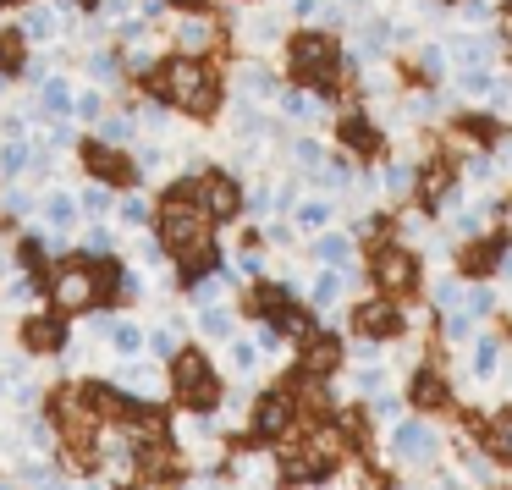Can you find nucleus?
Here are the masks:
<instances>
[{
  "label": "nucleus",
  "instance_id": "f257e3e1",
  "mask_svg": "<svg viewBox=\"0 0 512 490\" xmlns=\"http://www.w3.org/2000/svg\"><path fill=\"white\" fill-rule=\"evenodd\" d=\"M166 94L182 105V111H193V116H210L215 100H221L215 78L199 67V61H171V67H166Z\"/></svg>",
  "mask_w": 512,
  "mask_h": 490
},
{
  "label": "nucleus",
  "instance_id": "f03ea898",
  "mask_svg": "<svg viewBox=\"0 0 512 490\" xmlns=\"http://www.w3.org/2000/svg\"><path fill=\"white\" fill-rule=\"evenodd\" d=\"M287 67L298 72L303 83H331L336 78V67H342V56H336V45L325 34H298L292 39V50H287Z\"/></svg>",
  "mask_w": 512,
  "mask_h": 490
},
{
  "label": "nucleus",
  "instance_id": "7ed1b4c3",
  "mask_svg": "<svg viewBox=\"0 0 512 490\" xmlns=\"http://www.w3.org/2000/svg\"><path fill=\"white\" fill-rule=\"evenodd\" d=\"M177 397L188 402V408H215V402H221V380H215L210 358H199V353L177 358Z\"/></svg>",
  "mask_w": 512,
  "mask_h": 490
},
{
  "label": "nucleus",
  "instance_id": "20e7f679",
  "mask_svg": "<svg viewBox=\"0 0 512 490\" xmlns=\"http://www.w3.org/2000/svg\"><path fill=\"white\" fill-rule=\"evenodd\" d=\"M375 287L391 292V298H397V292H408V287H419V259H413L408 248L386 243L375 254Z\"/></svg>",
  "mask_w": 512,
  "mask_h": 490
},
{
  "label": "nucleus",
  "instance_id": "39448f33",
  "mask_svg": "<svg viewBox=\"0 0 512 490\" xmlns=\"http://www.w3.org/2000/svg\"><path fill=\"white\" fill-rule=\"evenodd\" d=\"M402 325H408V320H402V309L391 298H369V303H358V309H353V331L369 336V342H386V336L402 331Z\"/></svg>",
  "mask_w": 512,
  "mask_h": 490
},
{
  "label": "nucleus",
  "instance_id": "423d86ee",
  "mask_svg": "<svg viewBox=\"0 0 512 490\" xmlns=\"http://www.w3.org/2000/svg\"><path fill=\"white\" fill-rule=\"evenodd\" d=\"M237 199H243V193H237V182L221 177V171H215V177H204V182H193V204L204 210V221H226V215L237 210Z\"/></svg>",
  "mask_w": 512,
  "mask_h": 490
},
{
  "label": "nucleus",
  "instance_id": "0eeeda50",
  "mask_svg": "<svg viewBox=\"0 0 512 490\" xmlns=\"http://www.w3.org/2000/svg\"><path fill=\"white\" fill-rule=\"evenodd\" d=\"M408 402L419 413H441V408H452V386H446L435 369H419V375H413V386H408Z\"/></svg>",
  "mask_w": 512,
  "mask_h": 490
},
{
  "label": "nucleus",
  "instance_id": "6e6552de",
  "mask_svg": "<svg viewBox=\"0 0 512 490\" xmlns=\"http://www.w3.org/2000/svg\"><path fill=\"white\" fill-rule=\"evenodd\" d=\"M23 342L34 347V353H50V347L67 342V320H56V314H28V320H23Z\"/></svg>",
  "mask_w": 512,
  "mask_h": 490
},
{
  "label": "nucleus",
  "instance_id": "1a4fd4ad",
  "mask_svg": "<svg viewBox=\"0 0 512 490\" xmlns=\"http://www.w3.org/2000/svg\"><path fill=\"white\" fill-rule=\"evenodd\" d=\"M397 457L402 463H430V452H435V435H430V424H397Z\"/></svg>",
  "mask_w": 512,
  "mask_h": 490
},
{
  "label": "nucleus",
  "instance_id": "9d476101",
  "mask_svg": "<svg viewBox=\"0 0 512 490\" xmlns=\"http://www.w3.org/2000/svg\"><path fill=\"white\" fill-rule=\"evenodd\" d=\"M342 364V347H336V336H309V347H303V375H331V369Z\"/></svg>",
  "mask_w": 512,
  "mask_h": 490
},
{
  "label": "nucleus",
  "instance_id": "9b49d317",
  "mask_svg": "<svg viewBox=\"0 0 512 490\" xmlns=\"http://www.w3.org/2000/svg\"><path fill=\"white\" fill-rule=\"evenodd\" d=\"M56 298L67 303V309H83V303H94V276H89L83 265L61 270V276H56Z\"/></svg>",
  "mask_w": 512,
  "mask_h": 490
},
{
  "label": "nucleus",
  "instance_id": "f8f14e48",
  "mask_svg": "<svg viewBox=\"0 0 512 490\" xmlns=\"http://www.w3.org/2000/svg\"><path fill=\"white\" fill-rule=\"evenodd\" d=\"M287 424H292V397H281V391H276V397H259V413H254V430L259 435H281Z\"/></svg>",
  "mask_w": 512,
  "mask_h": 490
},
{
  "label": "nucleus",
  "instance_id": "ddd939ff",
  "mask_svg": "<svg viewBox=\"0 0 512 490\" xmlns=\"http://www.w3.org/2000/svg\"><path fill=\"white\" fill-rule=\"evenodd\" d=\"M501 248H507V237H490V243H474V248H463V276H490V270L501 265Z\"/></svg>",
  "mask_w": 512,
  "mask_h": 490
},
{
  "label": "nucleus",
  "instance_id": "4468645a",
  "mask_svg": "<svg viewBox=\"0 0 512 490\" xmlns=\"http://www.w3.org/2000/svg\"><path fill=\"white\" fill-rule=\"evenodd\" d=\"M83 155H89V166L100 171V177H111V182H133V166H127V160L116 155V149H105V144H89Z\"/></svg>",
  "mask_w": 512,
  "mask_h": 490
},
{
  "label": "nucleus",
  "instance_id": "2eb2a0df",
  "mask_svg": "<svg viewBox=\"0 0 512 490\" xmlns=\"http://www.w3.org/2000/svg\"><path fill=\"white\" fill-rule=\"evenodd\" d=\"M342 144L358 149V155H380V133L364 122V116H347V122H342Z\"/></svg>",
  "mask_w": 512,
  "mask_h": 490
},
{
  "label": "nucleus",
  "instance_id": "dca6fc26",
  "mask_svg": "<svg viewBox=\"0 0 512 490\" xmlns=\"http://www.w3.org/2000/svg\"><path fill=\"white\" fill-rule=\"evenodd\" d=\"M496 369H501V347H496V342H479V347H474V375L490 380Z\"/></svg>",
  "mask_w": 512,
  "mask_h": 490
},
{
  "label": "nucleus",
  "instance_id": "f3484780",
  "mask_svg": "<svg viewBox=\"0 0 512 490\" xmlns=\"http://www.w3.org/2000/svg\"><path fill=\"white\" fill-rule=\"evenodd\" d=\"M457 133H468L474 144H496V122H490V116H463V122H457Z\"/></svg>",
  "mask_w": 512,
  "mask_h": 490
},
{
  "label": "nucleus",
  "instance_id": "a211bd4d",
  "mask_svg": "<svg viewBox=\"0 0 512 490\" xmlns=\"http://www.w3.org/2000/svg\"><path fill=\"white\" fill-rule=\"evenodd\" d=\"M0 67H23V39H17V34L0 39Z\"/></svg>",
  "mask_w": 512,
  "mask_h": 490
},
{
  "label": "nucleus",
  "instance_id": "6ab92c4d",
  "mask_svg": "<svg viewBox=\"0 0 512 490\" xmlns=\"http://www.w3.org/2000/svg\"><path fill=\"white\" fill-rule=\"evenodd\" d=\"M204 39H210V28H204V23H182V45H204Z\"/></svg>",
  "mask_w": 512,
  "mask_h": 490
},
{
  "label": "nucleus",
  "instance_id": "aec40b11",
  "mask_svg": "<svg viewBox=\"0 0 512 490\" xmlns=\"http://www.w3.org/2000/svg\"><path fill=\"white\" fill-rule=\"evenodd\" d=\"M446 6H463V0H446Z\"/></svg>",
  "mask_w": 512,
  "mask_h": 490
}]
</instances>
